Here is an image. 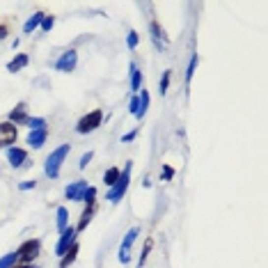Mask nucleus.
<instances>
[{
	"mask_svg": "<svg viewBox=\"0 0 268 268\" xmlns=\"http://www.w3.org/2000/svg\"><path fill=\"white\" fill-rule=\"evenodd\" d=\"M69 151H71V147H69V145H60L55 151H51V154L46 156L44 172H46L48 179H58V177H60V168H62V163H64V158L69 156Z\"/></svg>",
	"mask_w": 268,
	"mask_h": 268,
	"instance_id": "f257e3e1",
	"label": "nucleus"
},
{
	"mask_svg": "<svg viewBox=\"0 0 268 268\" xmlns=\"http://www.w3.org/2000/svg\"><path fill=\"white\" fill-rule=\"evenodd\" d=\"M128 183H131V163H126L124 165V170H121V175H119V179L115 181V186L108 190V197L106 200H110L113 204H117V202L126 195V190H128Z\"/></svg>",
	"mask_w": 268,
	"mask_h": 268,
	"instance_id": "f03ea898",
	"label": "nucleus"
},
{
	"mask_svg": "<svg viewBox=\"0 0 268 268\" xmlns=\"http://www.w3.org/2000/svg\"><path fill=\"white\" fill-rule=\"evenodd\" d=\"M39 250H41L39 238H30V241L21 243V248L16 250V257H19L21 264H32V259L39 257Z\"/></svg>",
	"mask_w": 268,
	"mask_h": 268,
	"instance_id": "7ed1b4c3",
	"label": "nucleus"
},
{
	"mask_svg": "<svg viewBox=\"0 0 268 268\" xmlns=\"http://www.w3.org/2000/svg\"><path fill=\"white\" fill-rule=\"evenodd\" d=\"M101 121H103V110H92V113H88L85 117H81L76 131H78L81 135L92 133V131H96V128L101 126Z\"/></svg>",
	"mask_w": 268,
	"mask_h": 268,
	"instance_id": "20e7f679",
	"label": "nucleus"
},
{
	"mask_svg": "<svg viewBox=\"0 0 268 268\" xmlns=\"http://www.w3.org/2000/svg\"><path fill=\"white\" fill-rule=\"evenodd\" d=\"M138 234H140V229L138 227H131L126 232V236H124V241H121V245H119V262L121 264H128L131 262V245L135 243V238H138Z\"/></svg>",
	"mask_w": 268,
	"mask_h": 268,
	"instance_id": "39448f33",
	"label": "nucleus"
},
{
	"mask_svg": "<svg viewBox=\"0 0 268 268\" xmlns=\"http://www.w3.org/2000/svg\"><path fill=\"white\" fill-rule=\"evenodd\" d=\"M76 64H78V53H76L74 48H69L64 53L60 55V60L55 62V69L62 71V74H69V71H74Z\"/></svg>",
	"mask_w": 268,
	"mask_h": 268,
	"instance_id": "423d86ee",
	"label": "nucleus"
},
{
	"mask_svg": "<svg viewBox=\"0 0 268 268\" xmlns=\"http://www.w3.org/2000/svg\"><path fill=\"white\" fill-rule=\"evenodd\" d=\"M88 188H89L88 181L78 179V181H74V183H69V186L64 188V197H67V200H74V202H83V195H85Z\"/></svg>",
	"mask_w": 268,
	"mask_h": 268,
	"instance_id": "0eeeda50",
	"label": "nucleus"
},
{
	"mask_svg": "<svg viewBox=\"0 0 268 268\" xmlns=\"http://www.w3.org/2000/svg\"><path fill=\"white\" fill-rule=\"evenodd\" d=\"M16 135H19V131H16V126H14L12 121H2L0 124V147L9 149L16 142Z\"/></svg>",
	"mask_w": 268,
	"mask_h": 268,
	"instance_id": "6e6552de",
	"label": "nucleus"
},
{
	"mask_svg": "<svg viewBox=\"0 0 268 268\" xmlns=\"http://www.w3.org/2000/svg\"><path fill=\"white\" fill-rule=\"evenodd\" d=\"M76 243V227H67L64 232L60 234V241H58V245H55V255H64L71 245Z\"/></svg>",
	"mask_w": 268,
	"mask_h": 268,
	"instance_id": "1a4fd4ad",
	"label": "nucleus"
},
{
	"mask_svg": "<svg viewBox=\"0 0 268 268\" xmlns=\"http://www.w3.org/2000/svg\"><path fill=\"white\" fill-rule=\"evenodd\" d=\"M7 161H9L12 168H21V165L28 161V151L21 147H9L7 149Z\"/></svg>",
	"mask_w": 268,
	"mask_h": 268,
	"instance_id": "9d476101",
	"label": "nucleus"
},
{
	"mask_svg": "<svg viewBox=\"0 0 268 268\" xmlns=\"http://www.w3.org/2000/svg\"><path fill=\"white\" fill-rule=\"evenodd\" d=\"M151 37H154V44L158 48H165L168 46V34H165V30H163V26L158 23V21H151Z\"/></svg>",
	"mask_w": 268,
	"mask_h": 268,
	"instance_id": "9b49d317",
	"label": "nucleus"
},
{
	"mask_svg": "<svg viewBox=\"0 0 268 268\" xmlns=\"http://www.w3.org/2000/svg\"><path fill=\"white\" fill-rule=\"evenodd\" d=\"M48 138V128H37V131H30V135H28V145L34 149H41L44 147V142H46Z\"/></svg>",
	"mask_w": 268,
	"mask_h": 268,
	"instance_id": "f8f14e48",
	"label": "nucleus"
},
{
	"mask_svg": "<svg viewBox=\"0 0 268 268\" xmlns=\"http://www.w3.org/2000/svg\"><path fill=\"white\" fill-rule=\"evenodd\" d=\"M9 121H12L14 126H16V124H26L28 121V106L26 103H19V106L9 113Z\"/></svg>",
	"mask_w": 268,
	"mask_h": 268,
	"instance_id": "ddd939ff",
	"label": "nucleus"
},
{
	"mask_svg": "<svg viewBox=\"0 0 268 268\" xmlns=\"http://www.w3.org/2000/svg\"><path fill=\"white\" fill-rule=\"evenodd\" d=\"M44 16H46V14H44V12H37V14H32V16H30V19L26 21V26H23V32H26V34L34 32V30H37V28L41 26V21H44Z\"/></svg>",
	"mask_w": 268,
	"mask_h": 268,
	"instance_id": "4468645a",
	"label": "nucleus"
},
{
	"mask_svg": "<svg viewBox=\"0 0 268 268\" xmlns=\"http://www.w3.org/2000/svg\"><path fill=\"white\" fill-rule=\"evenodd\" d=\"M28 62H30V58H28L26 53H21V55H16L9 64H7V71H12V74H16V71H21L23 67H28Z\"/></svg>",
	"mask_w": 268,
	"mask_h": 268,
	"instance_id": "2eb2a0df",
	"label": "nucleus"
},
{
	"mask_svg": "<svg viewBox=\"0 0 268 268\" xmlns=\"http://www.w3.org/2000/svg\"><path fill=\"white\" fill-rule=\"evenodd\" d=\"M140 85H142V71L138 69L135 62H131V89L138 94L140 92Z\"/></svg>",
	"mask_w": 268,
	"mask_h": 268,
	"instance_id": "dca6fc26",
	"label": "nucleus"
},
{
	"mask_svg": "<svg viewBox=\"0 0 268 268\" xmlns=\"http://www.w3.org/2000/svg\"><path fill=\"white\" fill-rule=\"evenodd\" d=\"M76 255H78V243H74V245H71V248H69L67 252L62 255V259H60V268H69V266H71V264L76 262Z\"/></svg>",
	"mask_w": 268,
	"mask_h": 268,
	"instance_id": "f3484780",
	"label": "nucleus"
},
{
	"mask_svg": "<svg viewBox=\"0 0 268 268\" xmlns=\"http://www.w3.org/2000/svg\"><path fill=\"white\" fill-rule=\"evenodd\" d=\"M138 103H140V108H138V119H142L145 115H147V108H149V92L147 89H142V92H138Z\"/></svg>",
	"mask_w": 268,
	"mask_h": 268,
	"instance_id": "a211bd4d",
	"label": "nucleus"
},
{
	"mask_svg": "<svg viewBox=\"0 0 268 268\" xmlns=\"http://www.w3.org/2000/svg\"><path fill=\"white\" fill-rule=\"evenodd\" d=\"M69 227V211L64 207H58V232H64Z\"/></svg>",
	"mask_w": 268,
	"mask_h": 268,
	"instance_id": "6ab92c4d",
	"label": "nucleus"
},
{
	"mask_svg": "<svg viewBox=\"0 0 268 268\" xmlns=\"http://www.w3.org/2000/svg\"><path fill=\"white\" fill-rule=\"evenodd\" d=\"M92 213H94V204H88V208L83 211L81 220H78V227H76V232H83V229L89 225V220H92Z\"/></svg>",
	"mask_w": 268,
	"mask_h": 268,
	"instance_id": "aec40b11",
	"label": "nucleus"
},
{
	"mask_svg": "<svg viewBox=\"0 0 268 268\" xmlns=\"http://www.w3.org/2000/svg\"><path fill=\"white\" fill-rule=\"evenodd\" d=\"M119 175H121V170H119V168H108V170H106V175H103V183L113 188V186H115V181L119 179Z\"/></svg>",
	"mask_w": 268,
	"mask_h": 268,
	"instance_id": "412c9836",
	"label": "nucleus"
},
{
	"mask_svg": "<svg viewBox=\"0 0 268 268\" xmlns=\"http://www.w3.org/2000/svg\"><path fill=\"white\" fill-rule=\"evenodd\" d=\"M197 64H200V58H197V53H193L190 55V62H188V69H186V85H190V81H193Z\"/></svg>",
	"mask_w": 268,
	"mask_h": 268,
	"instance_id": "4be33fe9",
	"label": "nucleus"
},
{
	"mask_svg": "<svg viewBox=\"0 0 268 268\" xmlns=\"http://www.w3.org/2000/svg\"><path fill=\"white\" fill-rule=\"evenodd\" d=\"M26 124L30 126V131H37V128H46V119H44V117H28Z\"/></svg>",
	"mask_w": 268,
	"mask_h": 268,
	"instance_id": "5701e85b",
	"label": "nucleus"
},
{
	"mask_svg": "<svg viewBox=\"0 0 268 268\" xmlns=\"http://www.w3.org/2000/svg\"><path fill=\"white\" fill-rule=\"evenodd\" d=\"M16 262H19V257H16V252H9V255L0 257V268H12Z\"/></svg>",
	"mask_w": 268,
	"mask_h": 268,
	"instance_id": "b1692460",
	"label": "nucleus"
},
{
	"mask_svg": "<svg viewBox=\"0 0 268 268\" xmlns=\"http://www.w3.org/2000/svg\"><path fill=\"white\" fill-rule=\"evenodd\" d=\"M151 248H154V238H147V243H145V250H142V255H140V262H138V268L145 266V262H147V255L151 252Z\"/></svg>",
	"mask_w": 268,
	"mask_h": 268,
	"instance_id": "393cba45",
	"label": "nucleus"
},
{
	"mask_svg": "<svg viewBox=\"0 0 268 268\" xmlns=\"http://www.w3.org/2000/svg\"><path fill=\"white\" fill-rule=\"evenodd\" d=\"M170 76H172V71H163V78H161V85H158V92L161 94H168V85H170Z\"/></svg>",
	"mask_w": 268,
	"mask_h": 268,
	"instance_id": "a878e982",
	"label": "nucleus"
},
{
	"mask_svg": "<svg viewBox=\"0 0 268 268\" xmlns=\"http://www.w3.org/2000/svg\"><path fill=\"white\" fill-rule=\"evenodd\" d=\"M126 44H128V48L133 51V48L140 44V34L135 32V30H131V32H128V37H126Z\"/></svg>",
	"mask_w": 268,
	"mask_h": 268,
	"instance_id": "bb28decb",
	"label": "nucleus"
},
{
	"mask_svg": "<svg viewBox=\"0 0 268 268\" xmlns=\"http://www.w3.org/2000/svg\"><path fill=\"white\" fill-rule=\"evenodd\" d=\"M94 200H96V188L89 186L88 190H85V195H83V202H88V204H94Z\"/></svg>",
	"mask_w": 268,
	"mask_h": 268,
	"instance_id": "cd10ccee",
	"label": "nucleus"
},
{
	"mask_svg": "<svg viewBox=\"0 0 268 268\" xmlns=\"http://www.w3.org/2000/svg\"><path fill=\"white\" fill-rule=\"evenodd\" d=\"M53 26H55V19H53V16H44V21H41V30H44V32H48V30H51Z\"/></svg>",
	"mask_w": 268,
	"mask_h": 268,
	"instance_id": "c85d7f7f",
	"label": "nucleus"
},
{
	"mask_svg": "<svg viewBox=\"0 0 268 268\" xmlns=\"http://www.w3.org/2000/svg\"><path fill=\"white\" fill-rule=\"evenodd\" d=\"M92 158H94V154H92V151H88V154H83V156H81V163H78V168H81V170H85V168H88V163L92 161Z\"/></svg>",
	"mask_w": 268,
	"mask_h": 268,
	"instance_id": "c756f323",
	"label": "nucleus"
},
{
	"mask_svg": "<svg viewBox=\"0 0 268 268\" xmlns=\"http://www.w3.org/2000/svg\"><path fill=\"white\" fill-rule=\"evenodd\" d=\"M175 177V168H170V165H163V179L161 181H170Z\"/></svg>",
	"mask_w": 268,
	"mask_h": 268,
	"instance_id": "7c9ffc66",
	"label": "nucleus"
},
{
	"mask_svg": "<svg viewBox=\"0 0 268 268\" xmlns=\"http://www.w3.org/2000/svg\"><path fill=\"white\" fill-rule=\"evenodd\" d=\"M138 108H140V103H138V94H133V99H131V103H128L131 115H138Z\"/></svg>",
	"mask_w": 268,
	"mask_h": 268,
	"instance_id": "2f4dec72",
	"label": "nucleus"
},
{
	"mask_svg": "<svg viewBox=\"0 0 268 268\" xmlns=\"http://www.w3.org/2000/svg\"><path fill=\"white\" fill-rule=\"evenodd\" d=\"M34 186H37V181H23V183H19V188H21V190H30V188H34Z\"/></svg>",
	"mask_w": 268,
	"mask_h": 268,
	"instance_id": "473e14b6",
	"label": "nucleus"
},
{
	"mask_svg": "<svg viewBox=\"0 0 268 268\" xmlns=\"http://www.w3.org/2000/svg\"><path fill=\"white\" fill-rule=\"evenodd\" d=\"M135 135H138V131H131V133L121 135V142H131V140H135Z\"/></svg>",
	"mask_w": 268,
	"mask_h": 268,
	"instance_id": "72a5a7b5",
	"label": "nucleus"
},
{
	"mask_svg": "<svg viewBox=\"0 0 268 268\" xmlns=\"http://www.w3.org/2000/svg\"><path fill=\"white\" fill-rule=\"evenodd\" d=\"M12 268H37V266H32V264H14Z\"/></svg>",
	"mask_w": 268,
	"mask_h": 268,
	"instance_id": "f704fd0d",
	"label": "nucleus"
},
{
	"mask_svg": "<svg viewBox=\"0 0 268 268\" xmlns=\"http://www.w3.org/2000/svg\"><path fill=\"white\" fill-rule=\"evenodd\" d=\"M5 37H7V28L0 26V39H5Z\"/></svg>",
	"mask_w": 268,
	"mask_h": 268,
	"instance_id": "c9c22d12",
	"label": "nucleus"
}]
</instances>
